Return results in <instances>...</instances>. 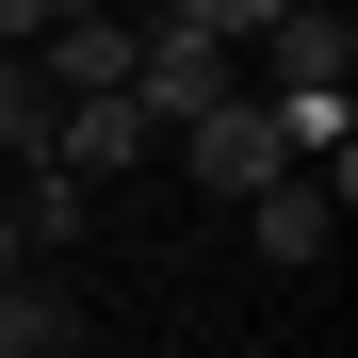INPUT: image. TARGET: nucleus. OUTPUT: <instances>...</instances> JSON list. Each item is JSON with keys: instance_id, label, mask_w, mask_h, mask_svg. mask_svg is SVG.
<instances>
[{"instance_id": "obj_1", "label": "nucleus", "mask_w": 358, "mask_h": 358, "mask_svg": "<svg viewBox=\"0 0 358 358\" xmlns=\"http://www.w3.org/2000/svg\"><path fill=\"white\" fill-rule=\"evenodd\" d=\"M179 163H196V196H228V212H261L277 179H293V147H277V114H261V98H212L196 131H179Z\"/></svg>"}, {"instance_id": "obj_2", "label": "nucleus", "mask_w": 358, "mask_h": 358, "mask_svg": "<svg viewBox=\"0 0 358 358\" xmlns=\"http://www.w3.org/2000/svg\"><path fill=\"white\" fill-rule=\"evenodd\" d=\"M131 17H98V0H49V17H33V82L49 98H131Z\"/></svg>"}, {"instance_id": "obj_3", "label": "nucleus", "mask_w": 358, "mask_h": 358, "mask_svg": "<svg viewBox=\"0 0 358 358\" xmlns=\"http://www.w3.org/2000/svg\"><path fill=\"white\" fill-rule=\"evenodd\" d=\"M358 82V33L326 17V0H277V17H261V82L245 98H342Z\"/></svg>"}, {"instance_id": "obj_4", "label": "nucleus", "mask_w": 358, "mask_h": 358, "mask_svg": "<svg viewBox=\"0 0 358 358\" xmlns=\"http://www.w3.org/2000/svg\"><path fill=\"white\" fill-rule=\"evenodd\" d=\"M163 131H147V114L131 98H66V131H49V179H82V196H98V179H131Z\"/></svg>"}, {"instance_id": "obj_5", "label": "nucleus", "mask_w": 358, "mask_h": 358, "mask_svg": "<svg viewBox=\"0 0 358 358\" xmlns=\"http://www.w3.org/2000/svg\"><path fill=\"white\" fill-rule=\"evenodd\" d=\"M245 245H261V261H277V277H310V261H326V245H342V196H326V179H277V196H261V212H245Z\"/></svg>"}, {"instance_id": "obj_6", "label": "nucleus", "mask_w": 358, "mask_h": 358, "mask_svg": "<svg viewBox=\"0 0 358 358\" xmlns=\"http://www.w3.org/2000/svg\"><path fill=\"white\" fill-rule=\"evenodd\" d=\"M49 131H66V98L33 82V49H0V163L33 179V163H49Z\"/></svg>"}, {"instance_id": "obj_7", "label": "nucleus", "mask_w": 358, "mask_h": 358, "mask_svg": "<svg viewBox=\"0 0 358 358\" xmlns=\"http://www.w3.org/2000/svg\"><path fill=\"white\" fill-rule=\"evenodd\" d=\"M0 358H66V293L49 277H0Z\"/></svg>"}, {"instance_id": "obj_8", "label": "nucleus", "mask_w": 358, "mask_h": 358, "mask_svg": "<svg viewBox=\"0 0 358 358\" xmlns=\"http://www.w3.org/2000/svg\"><path fill=\"white\" fill-rule=\"evenodd\" d=\"M82 212H98V196H82V179H49V163L17 179V228H33V261H49V245H82Z\"/></svg>"}, {"instance_id": "obj_9", "label": "nucleus", "mask_w": 358, "mask_h": 358, "mask_svg": "<svg viewBox=\"0 0 358 358\" xmlns=\"http://www.w3.org/2000/svg\"><path fill=\"white\" fill-rule=\"evenodd\" d=\"M0 277H49V261H33V228H17V196H0Z\"/></svg>"}]
</instances>
